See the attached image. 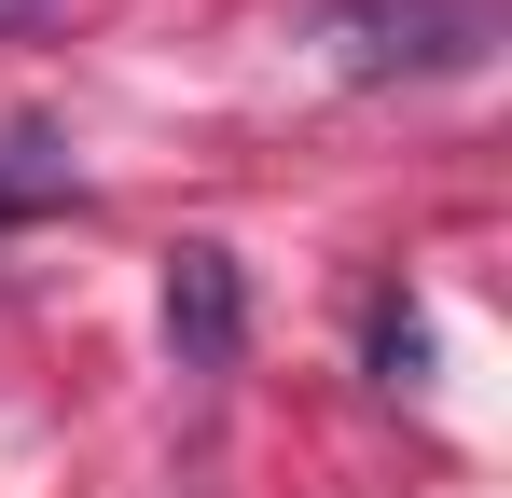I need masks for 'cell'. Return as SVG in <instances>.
Instances as JSON below:
<instances>
[{"label":"cell","mask_w":512,"mask_h":498,"mask_svg":"<svg viewBox=\"0 0 512 498\" xmlns=\"http://www.w3.org/2000/svg\"><path fill=\"white\" fill-rule=\"evenodd\" d=\"M319 42H333L346 83H443V70H485L499 14L485 0H333Z\"/></svg>","instance_id":"obj_1"},{"label":"cell","mask_w":512,"mask_h":498,"mask_svg":"<svg viewBox=\"0 0 512 498\" xmlns=\"http://www.w3.org/2000/svg\"><path fill=\"white\" fill-rule=\"evenodd\" d=\"M167 346H180V374H236V346H250L236 249H167Z\"/></svg>","instance_id":"obj_2"},{"label":"cell","mask_w":512,"mask_h":498,"mask_svg":"<svg viewBox=\"0 0 512 498\" xmlns=\"http://www.w3.org/2000/svg\"><path fill=\"white\" fill-rule=\"evenodd\" d=\"M0 14H28V0H0Z\"/></svg>","instance_id":"obj_3"}]
</instances>
